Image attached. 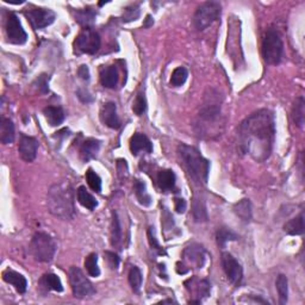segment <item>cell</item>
I'll return each mask as SVG.
<instances>
[{"mask_svg":"<svg viewBox=\"0 0 305 305\" xmlns=\"http://www.w3.org/2000/svg\"><path fill=\"white\" fill-rule=\"evenodd\" d=\"M276 122L269 110L262 109L249 115L239 128V147L256 162H263L272 154Z\"/></svg>","mask_w":305,"mask_h":305,"instance_id":"cell-1","label":"cell"},{"mask_svg":"<svg viewBox=\"0 0 305 305\" xmlns=\"http://www.w3.org/2000/svg\"><path fill=\"white\" fill-rule=\"evenodd\" d=\"M47 204L49 212L55 217L70 221L75 216L73 187L67 181L54 184L48 191Z\"/></svg>","mask_w":305,"mask_h":305,"instance_id":"cell-2","label":"cell"},{"mask_svg":"<svg viewBox=\"0 0 305 305\" xmlns=\"http://www.w3.org/2000/svg\"><path fill=\"white\" fill-rule=\"evenodd\" d=\"M178 154L192 179L197 183L207 184L210 172V162L201 155L199 150L192 146L180 143L178 146Z\"/></svg>","mask_w":305,"mask_h":305,"instance_id":"cell-3","label":"cell"},{"mask_svg":"<svg viewBox=\"0 0 305 305\" xmlns=\"http://www.w3.org/2000/svg\"><path fill=\"white\" fill-rule=\"evenodd\" d=\"M284 43L280 33L276 29H268L262 41V56L267 64L277 66L282 62Z\"/></svg>","mask_w":305,"mask_h":305,"instance_id":"cell-4","label":"cell"},{"mask_svg":"<svg viewBox=\"0 0 305 305\" xmlns=\"http://www.w3.org/2000/svg\"><path fill=\"white\" fill-rule=\"evenodd\" d=\"M57 246L55 240L47 232H36L31 240L30 251L35 260L40 262H50L54 259Z\"/></svg>","mask_w":305,"mask_h":305,"instance_id":"cell-5","label":"cell"},{"mask_svg":"<svg viewBox=\"0 0 305 305\" xmlns=\"http://www.w3.org/2000/svg\"><path fill=\"white\" fill-rule=\"evenodd\" d=\"M221 10L222 6L217 2H207L198 6L193 18H192L194 29L197 31H203L209 26H211L221 16Z\"/></svg>","mask_w":305,"mask_h":305,"instance_id":"cell-6","label":"cell"},{"mask_svg":"<svg viewBox=\"0 0 305 305\" xmlns=\"http://www.w3.org/2000/svg\"><path fill=\"white\" fill-rule=\"evenodd\" d=\"M100 36L92 27H84L74 41V53L93 55L100 48Z\"/></svg>","mask_w":305,"mask_h":305,"instance_id":"cell-7","label":"cell"},{"mask_svg":"<svg viewBox=\"0 0 305 305\" xmlns=\"http://www.w3.org/2000/svg\"><path fill=\"white\" fill-rule=\"evenodd\" d=\"M68 277H70L71 287L75 298L82 299V298L93 296L95 293L93 284L85 277V274L79 267H71L68 270Z\"/></svg>","mask_w":305,"mask_h":305,"instance_id":"cell-8","label":"cell"},{"mask_svg":"<svg viewBox=\"0 0 305 305\" xmlns=\"http://www.w3.org/2000/svg\"><path fill=\"white\" fill-rule=\"evenodd\" d=\"M6 36H8V42L12 44H24L27 41V33L23 29L22 23L16 13L9 12L6 17L5 25Z\"/></svg>","mask_w":305,"mask_h":305,"instance_id":"cell-9","label":"cell"},{"mask_svg":"<svg viewBox=\"0 0 305 305\" xmlns=\"http://www.w3.org/2000/svg\"><path fill=\"white\" fill-rule=\"evenodd\" d=\"M221 261L229 283H231L232 285L235 286H239L243 278V269L241 263H240L230 253L227 252L222 253Z\"/></svg>","mask_w":305,"mask_h":305,"instance_id":"cell-10","label":"cell"},{"mask_svg":"<svg viewBox=\"0 0 305 305\" xmlns=\"http://www.w3.org/2000/svg\"><path fill=\"white\" fill-rule=\"evenodd\" d=\"M25 17L30 22V24H31L33 29L40 30L51 25V24L54 23L55 18H56V15H55L54 11H51L49 9L36 8L26 11Z\"/></svg>","mask_w":305,"mask_h":305,"instance_id":"cell-11","label":"cell"},{"mask_svg":"<svg viewBox=\"0 0 305 305\" xmlns=\"http://www.w3.org/2000/svg\"><path fill=\"white\" fill-rule=\"evenodd\" d=\"M37 150H39V141L35 137L26 136L22 133L18 145L20 159L25 161V162H32L37 156Z\"/></svg>","mask_w":305,"mask_h":305,"instance_id":"cell-12","label":"cell"},{"mask_svg":"<svg viewBox=\"0 0 305 305\" xmlns=\"http://www.w3.org/2000/svg\"><path fill=\"white\" fill-rule=\"evenodd\" d=\"M100 121L103 124L111 129H118L121 126V121L117 115V106L115 103L109 101L103 105L100 110Z\"/></svg>","mask_w":305,"mask_h":305,"instance_id":"cell-13","label":"cell"},{"mask_svg":"<svg viewBox=\"0 0 305 305\" xmlns=\"http://www.w3.org/2000/svg\"><path fill=\"white\" fill-rule=\"evenodd\" d=\"M184 258L188 260L191 263L196 265L197 268H201L205 265L207 261V252L200 245H194L188 246L186 249L184 251Z\"/></svg>","mask_w":305,"mask_h":305,"instance_id":"cell-14","label":"cell"},{"mask_svg":"<svg viewBox=\"0 0 305 305\" xmlns=\"http://www.w3.org/2000/svg\"><path fill=\"white\" fill-rule=\"evenodd\" d=\"M130 150H131L132 155H139V153L145 152L150 154L153 152V145L150 140L143 133L136 132L130 139Z\"/></svg>","mask_w":305,"mask_h":305,"instance_id":"cell-15","label":"cell"},{"mask_svg":"<svg viewBox=\"0 0 305 305\" xmlns=\"http://www.w3.org/2000/svg\"><path fill=\"white\" fill-rule=\"evenodd\" d=\"M3 280L8 284H11L18 293H25L27 289V282L23 274L9 268L3 272Z\"/></svg>","mask_w":305,"mask_h":305,"instance_id":"cell-16","label":"cell"},{"mask_svg":"<svg viewBox=\"0 0 305 305\" xmlns=\"http://www.w3.org/2000/svg\"><path fill=\"white\" fill-rule=\"evenodd\" d=\"M100 149V141L95 139H87L82 142L80 147V157L84 162H87L97 156V154Z\"/></svg>","mask_w":305,"mask_h":305,"instance_id":"cell-17","label":"cell"},{"mask_svg":"<svg viewBox=\"0 0 305 305\" xmlns=\"http://www.w3.org/2000/svg\"><path fill=\"white\" fill-rule=\"evenodd\" d=\"M118 71L115 66H106L100 70V82L106 88H115L118 84Z\"/></svg>","mask_w":305,"mask_h":305,"instance_id":"cell-18","label":"cell"},{"mask_svg":"<svg viewBox=\"0 0 305 305\" xmlns=\"http://www.w3.org/2000/svg\"><path fill=\"white\" fill-rule=\"evenodd\" d=\"M157 184L162 192H171L176 187V174L172 170H162L157 174Z\"/></svg>","mask_w":305,"mask_h":305,"instance_id":"cell-19","label":"cell"},{"mask_svg":"<svg viewBox=\"0 0 305 305\" xmlns=\"http://www.w3.org/2000/svg\"><path fill=\"white\" fill-rule=\"evenodd\" d=\"M0 141L3 145H10L15 141V125L10 118L3 117L0 121Z\"/></svg>","mask_w":305,"mask_h":305,"instance_id":"cell-20","label":"cell"},{"mask_svg":"<svg viewBox=\"0 0 305 305\" xmlns=\"http://www.w3.org/2000/svg\"><path fill=\"white\" fill-rule=\"evenodd\" d=\"M304 212L301 211L299 215L296 216V217L287 221L285 224H284V231L286 234L296 236V235H301L304 232Z\"/></svg>","mask_w":305,"mask_h":305,"instance_id":"cell-21","label":"cell"},{"mask_svg":"<svg viewBox=\"0 0 305 305\" xmlns=\"http://www.w3.org/2000/svg\"><path fill=\"white\" fill-rule=\"evenodd\" d=\"M43 114L47 122L51 126L62 124V122L64 121V111L59 106H48V108L43 110Z\"/></svg>","mask_w":305,"mask_h":305,"instance_id":"cell-22","label":"cell"},{"mask_svg":"<svg viewBox=\"0 0 305 305\" xmlns=\"http://www.w3.org/2000/svg\"><path fill=\"white\" fill-rule=\"evenodd\" d=\"M41 285L47 291H55V292H62L63 286L59 277L54 273L44 274L41 279Z\"/></svg>","mask_w":305,"mask_h":305,"instance_id":"cell-23","label":"cell"},{"mask_svg":"<svg viewBox=\"0 0 305 305\" xmlns=\"http://www.w3.org/2000/svg\"><path fill=\"white\" fill-rule=\"evenodd\" d=\"M133 190H135L136 198L140 204L146 208H148L152 205V197H150L148 191H147L146 184L143 183V181L135 180V183H133Z\"/></svg>","mask_w":305,"mask_h":305,"instance_id":"cell-24","label":"cell"},{"mask_svg":"<svg viewBox=\"0 0 305 305\" xmlns=\"http://www.w3.org/2000/svg\"><path fill=\"white\" fill-rule=\"evenodd\" d=\"M77 197H78L79 203H80L84 208L88 209V210H94V209L98 207L97 199L92 196V194L86 190V187L85 186H80L78 188Z\"/></svg>","mask_w":305,"mask_h":305,"instance_id":"cell-25","label":"cell"},{"mask_svg":"<svg viewBox=\"0 0 305 305\" xmlns=\"http://www.w3.org/2000/svg\"><path fill=\"white\" fill-rule=\"evenodd\" d=\"M305 115V100L303 97H298L292 108V119L297 126L303 128Z\"/></svg>","mask_w":305,"mask_h":305,"instance_id":"cell-26","label":"cell"},{"mask_svg":"<svg viewBox=\"0 0 305 305\" xmlns=\"http://www.w3.org/2000/svg\"><path fill=\"white\" fill-rule=\"evenodd\" d=\"M192 215H193L194 221L198 222V223L208 221L209 216L204 200L199 199V198H194L193 204H192Z\"/></svg>","mask_w":305,"mask_h":305,"instance_id":"cell-27","label":"cell"},{"mask_svg":"<svg viewBox=\"0 0 305 305\" xmlns=\"http://www.w3.org/2000/svg\"><path fill=\"white\" fill-rule=\"evenodd\" d=\"M234 212L243 222H249L252 219V204L249 199H242L235 204Z\"/></svg>","mask_w":305,"mask_h":305,"instance_id":"cell-28","label":"cell"},{"mask_svg":"<svg viewBox=\"0 0 305 305\" xmlns=\"http://www.w3.org/2000/svg\"><path fill=\"white\" fill-rule=\"evenodd\" d=\"M128 280H129V284H130V286H131V290L133 291V292L139 293L140 290H141L142 280H143L142 273H141V270H140L139 267L132 266L131 268H130L129 274H128Z\"/></svg>","mask_w":305,"mask_h":305,"instance_id":"cell-29","label":"cell"},{"mask_svg":"<svg viewBox=\"0 0 305 305\" xmlns=\"http://www.w3.org/2000/svg\"><path fill=\"white\" fill-rule=\"evenodd\" d=\"M95 19V12L92 9H82V10H78L75 12V20L81 25H85L86 27H90L92 23L94 22Z\"/></svg>","mask_w":305,"mask_h":305,"instance_id":"cell-30","label":"cell"},{"mask_svg":"<svg viewBox=\"0 0 305 305\" xmlns=\"http://www.w3.org/2000/svg\"><path fill=\"white\" fill-rule=\"evenodd\" d=\"M216 239H217V243L221 248H225L228 242L236 241L239 239V236L235 234L234 231L230 230L228 228H219L216 234Z\"/></svg>","mask_w":305,"mask_h":305,"instance_id":"cell-31","label":"cell"},{"mask_svg":"<svg viewBox=\"0 0 305 305\" xmlns=\"http://www.w3.org/2000/svg\"><path fill=\"white\" fill-rule=\"evenodd\" d=\"M122 243V229L119 218L116 212L112 214V224H111V245L118 247Z\"/></svg>","mask_w":305,"mask_h":305,"instance_id":"cell-32","label":"cell"},{"mask_svg":"<svg viewBox=\"0 0 305 305\" xmlns=\"http://www.w3.org/2000/svg\"><path fill=\"white\" fill-rule=\"evenodd\" d=\"M276 286H277V291H278V294H279L280 304L282 305L286 304L287 296H289V283H287L286 276H284V274H279L278 278H277Z\"/></svg>","mask_w":305,"mask_h":305,"instance_id":"cell-33","label":"cell"},{"mask_svg":"<svg viewBox=\"0 0 305 305\" xmlns=\"http://www.w3.org/2000/svg\"><path fill=\"white\" fill-rule=\"evenodd\" d=\"M85 268H86L87 273L90 274L91 277H94V278H97V277L100 276V269H99L98 266V255L95 254V253H92L87 256L86 259H85Z\"/></svg>","mask_w":305,"mask_h":305,"instance_id":"cell-34","label":"cell"},{"mask_svg":"<svg viewBox=\"0 0 305 305\" xmlns=\"http://www.w3.org/2000/svg\"><path fill=\"white\" fill-rule=\"evenodd\" d=\"M188 77V72L185 67H178L173 71L171 77V85L173 87H180L186 82Z\"/></svg>","mask_w":305,"mask_h":305,"instance_id":"cell-35","label":"cell"},{"mask_svg":"<svg viewBox=\"0 0 305 305\" xmlns=\"http://www.w3.org/2000/svg\"><path fill=\"white\" fill-rule=\"evenodd\" d=\"M86 180H87L88 186L91 187L92 191L97 192V193H99V192L101 191V179H100V177H99L98 174L95 173L92 168L87 170Z\"/></svg>","mask_w":305,"mask_h":305,"instance_id":"cell-36","label":"cell"},{"mask_svg":"<svg viewBox=\"0 0 305 305\" xmlns=\"http://www.w3.org/2000/svg\"><path fill=\"white\" fill-rule=\"evenodd\" d=\"M140 15H141V11H140V6L139 5H131L129 8H126L124 10V13L122 16V20L124 23H129L132 22V20L139 19Z\"/></svg>","mask_w":305,"mask_h":305,"instance_id":"cell-37","label":"cell"},{"mask_svg":"<svg viewBox=\"0 0 305 305\" xmlns=\"http://www.w3.org/2000/svg\"><path fill=\"white\" fill-rule=\"evenodd\" d=\"M146 110H147L146 97L142 93H140L136 97L135 101H133L132 111L135 112V115H137V116H142L146 112Z\"/></svg>","mask_w":305,"mask_h":305,"instance_id":"cell-38","label":"cell"},{"mask_svg":"<svg viewBox=\"0 0 305 305\" xmlns=\"http://www.w3.org/2000/svg\"><path fill=\"white\" fill-rule=\"evenodd\" d=\"M147 235H148V241H149L150 247H152V249H154V251H155L159 255H164V254H166V252H164L163 249L161 248L160 245H159V242H157L155 235H154L153 228H149L148 229V232H147Z\"/></svg>","mask_w":305,"mask_h":305,"instance_id":"cell-39","label":"cell"},{"mask_svg":"<svg viewBox=\"0 0 305 305\" xmlns=\"http://www.w3.org/2000/svg\"><path fill=\"white\" fill-rule=\"evenodd\" d=\"M104 256H105L106 263H108V266L110 267V268H111V269H117L118 268L119 258H118V255L116 254V253L108 251V252L104 253Z\"/></svg>","mask_w":305,"mask_h":305,"instance_id":"cell-40","label":"cell"},{"mask_svg":"<svg viewBox=\"0 0 305 305\" xmlns=\"http://www.w3.org/2000/svg\"><path fill=\"white\" fill-rule=\"evenodd\" d=\"M48 81H49V77L47 74H42L41 77L37 79V85H39V90L42 92V93H48L49 92V87H48Z\"/></svg>","mask_w":305,"mask_h":305,"instance_id":"cell-41","label":"cell"},{"mask_svg":"<svg viewBox=\"0 0 305 305\" xmlns=\"http://www.w3.org/2000/svg\"><path fill=\"white\" fill-rule=\"evenodd\" d=\"M211 291V285L210 283L208 282L207 279L200 280L199 285H198V293H199L200 297H208L210 294Z\"/></svg>","mask_w":305,"mask_h":305,"instance_id":"cell-42","label":"cell"},{"mask_svg":"<svg viewBox=\"0 0 305 305\" xmlns=\"http://www.w3.org/2000/svg\"><path fill=\"white\" fill-rule=\"evenodd\" d=\"M77 95L82 103H86V104H88V103H92L94 100V98L92 97L90 92H88L87 90H85V88H80V90H78Z\"/></svg>","mask_w":305,"mask_h":305,"instance_id":"cell-43","label":"cell"},{"mask_svg":"<svg viewBox=\"0 0 305 305\" xmlns=\"http://www.w3.org/2000/svg\"><path fill=\"white\" fill-rule=\"evenodd\" d=\"M78 75H79V78L82 79V80H85V81L90 80V77H91L90 70H88V67L86 66V64H82V66L79 67Z\"/></svg>","mask_w":305,"mask_h":305,"instance_id":"cell-44","label":"cell"},{"mask_svg":"<svg viewBox=\"0 0 305 305\" xmlns=\"http://www.w3.org/2000/svg\"><path fill=\"white\" fill-rule=\"evenodd\" d=\"M174 207H176L178 214H184L187 208V204L183 198H176V199H174Z\"/></svg>","mask_w":305,"mask_h":305,"instance_id":"cell-45","label":"cell"},{"mask_svg":"<svg viewBox=\"0 0 305 305\" xmlns=\"http://www.w3.org/2000/svg\"><path fill=\"white\" fill-rule=\"evenodd\" d=\"M154 24V20H153V18H152V16H147V18H146V22H145V24H143V26L145 27H149V26H152Z\"/></svg>","mask_w":305,"mask_h":305,"instance_id":"cell-46","label":"cell"},{"mask_svg":"<svg viewBox=\"0 0 305 305\" xmlns=\"http://www.w3.org/2000/svg\"><path fill=\"white\" fill-rule=\"evenodd\" d=\"M161 303H162V304H164V303H171V304H172V303H174V300H172V299H166V300L161 301Z\"/></svg>","mask_w":305,"mask_h":305,"instance_id":"cell-47","label":"cell"}]
</instances>
